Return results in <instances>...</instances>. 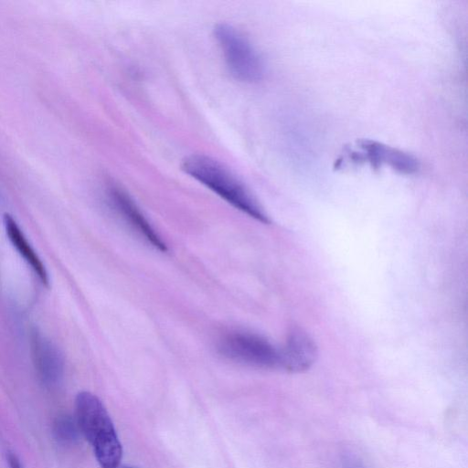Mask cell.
I'll list each match as a JSON object with an SVG mask.
<instances>
[{"label": "cell", "mask_w": 468, "mask_h": 468, "mask_svg": "<svg viewBox=\"0 0 468 468\" xmlns=\"http://www.w3.org/2000/svg\"><path fill=\"white\" fill-rule=\"evenodd\" d=\"M356 146L359 151L352 153L355 161L366 160L374 166L386 164L406 174L414 173L419 168L418 161L411 155L382 144L370 140H361L356 142Z\"/></svg>", "instance_id": "obj_7"}, {"label": "cell", "mask_w": 468, "mask_h": 468, "mask_svg": "<svg viewBox=\"0 0 468 468\" xmlns=\"http://www.w3.org/2000/svg\"><path fill=\"white\" fill-rule=\"evenodd\" d=\"M117 468H134V467H132V466H126V465H124V466H121V467H120V466H118Z\"/></svg>", "instance_id": "obj_13"}, {"label": "cell", "mask_w": 468, "mask_h": 468, "mask_svg": "<svg viewBox=\"0 0 468 468\" xmlns=\"http://www.w3.org/2000/svg\"><path fill=\"white\" fill-rule=\"evenodd\" d=\"M53 435L61 444L70 445L80 439V429L75 418L69 414H60L53 421Z\"/></svg>", "instance_id": "obj_10"}, {"label": "cell", "mask_w": 468, "mask_h": 468, "mask_svg": "<svg viewBox=\"0 0 468 468\" xmlns=\"http://www.w3.org/2000/svg\"><path fill=\"white\" fill-rule=\"evenodd\" d=\"M30 348L37 374L48 388L57 387L64 375V356L60 349L37 328L30 333Z\"/></svg>", "instance_id": "obj_6"}, {"label": "cell", "mask_w": 468, "mask_h": 468, "mask_svg": "<svg viewBox=\"0 0 468 468\" xmlns=\"http://www.w3.org/2000/svg\"><path fill=\"white\" fill-rule=\"evenodd\" d=\"M340 468H368L364 461L356 453L346 452L340 460Z\"/></svg>", "instance_id": "obj_11"}, {"label": "cell", "mask_w": 468, "mask_h": 468, "mask_svg": "<svg viewBox=\"0 0 468 468\" xmlns=\"http://www.w3.org/2000/svg\"><path fill=\"white\" fill-rule=\"evenodd\" d=\"M6 460L10 468H23L19 458L14 452H8Z\"/></svg>", "instance_id": "obj_12"}, {"label": "cell", "mask_w": 468, "mask_h": 468, "mask_svg": "<svg viewBox=\"0 0 468 468\" xmlns=\"http://www.w3.org/2000/svg\"><path fill=\"white\" fill-rule=\"evenodd\" d=\"M281 353L282 368L296 373L309 369L318 356L315 342L301 328L292 329Z\"/></svg>", "instance_id": "obj_8"}, {"label": "cell", "mask_w": 468, "mask_h": 468, "mask_svg": "<svg viewBox=\"0 0 468 468\" xmlns=\"http://www.w3.org/2000/svg\"><path fill=\"white\" fill-rule=\"evenodd\" d=\"M3 221L6 235L13 246L28 265H30L42 284L46 287H49V278L45 265L27 239L16 221L7 213L4 214Z\"/></svg>", "instance_id": "obj_9"}, {"label": "cell", "mask_w": 468, "mask_h": 468, "mask_svg": "<svg viewBox=\"0 0 468 468\" xmlns=\"http://www.w3.org/2000/svg\"><path fill=\"white\" fill-rule=\"evenodd\" d=\"M218 350L225 356L251 366L282 368V353L271 342L256 334L232 332L221 338Z\"/></svg>", "instance_id": "obj_4"}, {"label": "cell", "mask_w": 468, "mask_h": 468, "mask_svg": "<svg viewBox=\"0 0 468 468\" xmlns=\"http://www.w3.org/2000/svg\"><path fill=\"white\" fill-rule=\"evenodd\" d=\"M107 199L112 209L140 238L160 251L167 250L166 244L123 189L116 185H110L107 188Z\"/></svg>", "instance_id": "obj_5"}, {"label": "cell", "mask_w": 468, "mask_h": 468, "mask_svg": "<svg viewBox=\"0 0 468 468\" xmlns=\"http://www.w3.org/2000/svg\"><path fill=\"white\" fill-rule=\"evenodd\" d=\"M182 169L237 209L262 223L270 222L249 189L218 161L204 154H191L183 160Z\"/></svg>", "instance_id": "obj_1"}, {"label": "cell", "mask_w": 468, "mask_h": 468, "mask_svg": "<svg viewBox=\"0 0 468 468\" xmlns=\"http://www.w3.org/2000/svg\"><path fill=\"white\" fill-rule=\"evenodd\" d=\"M214 36L227 68L235 79L243 82H256L262 79V58L237 28L227 23H219L214 28Z\"/></svg>", "instance_id": "obj_3"}, {"label": "cell", "mask_w": 468, "mask_h": 468, "mask_svg": "<svg viewBox=\"0 0 468 468\" xmlns=\"http://www.w3.org/2000/svg\"><path fill=\"white\" fill-rule=\"evenodd\" d=\"M75 419L100 465L102 468L120 466L122 444L101 400L91 392H79L75 399Z\"/></svg>", "instance_id": "obj_2"}]
</instances>
